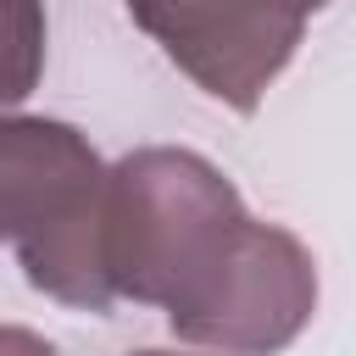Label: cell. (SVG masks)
Wrapping results in <instances>:
<instances>
[{
	"label": "cell",
	"instance_id": "obj_1",
	"mask_svg": "<svg viewBox=\"0 0 356 356\" xmlns=\"http://www.w3.org/2000/svg\"><path fill=\"white\" fill-rule=\"evenodd\" d=\"M250 211L234 178L184 145H145L106 167V278L117 300L184 317L234 256Z\"/></svg>",
	"mask_w": 356,
	"mask_h": 356
},
{
	"label": "cell",
	"instance_id": "obj_2",
	"mask_svg": "<svg viewBox=\"0 0 356 356\" xmlns=\"http://www.w3.org/2000/svg\"><path fill=\"white\" fill-rule=\"evenodd\" d=\"M0 245L28 284L72 312H111L106 284V161L72 122L0 111Z\"/></svg>",
	"mask_w": 356,
	"mask_h": 356
},
{
	"label": "cell",
	"instance_id": "obj_3",
	"mask_svg": "<svg viewBox=\"0 0 356 356\" xmlns=\"http://www.w3.org/2000/svg\"><path fill=\"white\" fill-rule=\"evenodd\" d=\"M328 0H122L161 56L217 106L250 117L295 61L306 22Z\"/></svg>",
	"mask_w": 356,
	"mask_h": 356
},
{
	"label": "cell",
	"instance_id": "obj_4",
	"mask_svg": "<svg viewBox=\"0 0 356 356\" xmlns=\"http://www.w3.org/2000/svg\"><path fill=\"white\" fill-rule=\"evenodd\" d=\"M317 289V256L306 250V239L284 222L250 217L211 289L167 328L211 356H278L306 334Z\"/></svg>",
	"mask_w": 356,
	"mask_h": 356
},
{
	"label": "cell",
	"instance_id": "obj_5",
	"mask_svg": "<svg viewBox=\"0 0 356 356\" xmlns=\"http://www.w3.org/2000/svg\"><path fill=\"white\" fill-rule=\"evenodd\" d=\"M44 0H0V111L22 106L44 78Z\"/></svg>",
	"mask_w": 356,
	"mask_h": 356
},
{
	"label": "cell",
	"instance_id": "obj_6",
	"mask_svg": "<svg viewBox=\"0 0 356 356\" xmlns=\"http://www.w3.org/2000/svg\"><path fill=\"white\" fill-rule=\"evenodd\" d=\"M0 356H61L44 334L33 328H17V323H0Z\"/></svg>",
	"mask_w": 356,
	"mask_h": 356
},
{
	"label": "cell",
	"instance_id": "obj_7",
	"mask_svg": "<svg viewBox=\"0 0 356 356\" xmlns=\"http://www.w3.org/2000/svg\"><path fill=\"white\" fill-rule=\"evenodd\" d=\"M134 356H178V350H134Z\"/></svg>",
	"mask_w": 356,
	"mask_h": 356
}]
</instances>
